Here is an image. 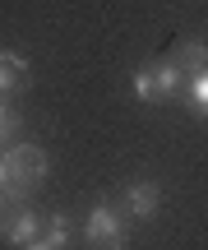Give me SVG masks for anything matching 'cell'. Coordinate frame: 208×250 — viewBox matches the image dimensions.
<instances>
[{
    "label": "cell",
    "mask_w": 208,
    "mask_h": 250,
    "mask_svg": "<svg viewBox=\"0 0 208 250\" xmlns=\"http://www.w3.org/2000/svg\"><path fill=\"white\" fill-rule=\"evenodd\" d=\"M42 223H46V218H37L33 208H23V213H14L5 227H0V236H5V246H37Z\"/></svg>",
    "instance_id": "obj_3"
},
{
    "label": "cell",
    "mask_w": 208,
    "mask_h": 250,
    "mask_svg": "<svg viewBox=\"0 0 208 250\" xmlns=\"http://www.w3.org/2000/svg\"><path fill=\"white\" fill-rule=\"evenodd\" d=\"M134 98H139V102H162V98H157L153 70H139V74H134Z\"/></svg>",
    "instance_id": "obj_10"
},
{
    "label": "cell",
    "mask_w": 208,
    "mask_h": 250,
    "mask_svg": "<svg viewBox=\"0 0 208 250\" xmlns=\"http://www.w3.org/2000/svg\"><path fill=\"white\" fill-rule=\"evenodd\" d=\"M0 158H5V171H9V199L37 190V186L46 181V171H51L46 148H37V144H14V148L0 153Z\"/></svg>",
    "instance_id": "obj_1"
},
{
    "label": "cell",
    "mask_w": 208,
    "mask_h": 250,
    "mask_svg": "<svg viewBox=\"0 0 208 250\" xmlns=\"http://www.w3.org/2000/svg\"><path fill=\"white\" fill-rule=\"evenodd\" d=\"M185 98H190L194 116H208V70H199V74L185 79Z\"/></svg>",
    "instance_id": "obj_9"
},
{
    "label": "cell",
    "mask_w": 208,
    "mask_h": 250,
    "mask_svg": "<svg viewBox=\"0 0 208 250\" xmlns=\"http://www.w3.org/2000/svg\"><path fill=\"white\" fill-rule=\"evenodd\" d=\"M14 130H19V111L0 102V144H9V139H14Z\"/></svg>",
    "instance_id": "obj_11"
},
{
    "label": "cell",
    "mask_w": 208,
    "mask_h": 250,
    "mask_svg": "<svg viewBox=\"0 0 208 250\" xmlns=\"http://www.w3.org/2000/svg\"><path fill=\"white\" fill-rule=\"evenodd\" d=\"M83 241L88 246H125V223H120V213L111 204H97L88 208V218H83Z\"/></svg>",
    "instance_id": "obj_2"
},
{
    "label": "cell",
    "mask_w": 208,
    "mask_h": 250,
    "mask_svg": "<svg viewBox=\"0 0 208 250\" xmlns=\"http://www.w3.org/2000/svg\"><path fill=\"white\" fill-rule=\"evenodd\" d=\"M5 199H9V195H5V190H0V208H5Z\"/></svg>",
    "instance_id": "obj_12"
},
{
    "label": "cell",
    "mask_w": 208,
    "mask_h": 250,
    "mask_svg": "<svg viewBox=\"0 0 208 250\" xmlns=\"http://www.w3.org/2000/svg\"><path fill=\"white\" fill-rule=\"evenodd\" d=\"M23 79H28V61H23L19 51H0V98L14 93Z\"/></svg>",
    "instance_id": "obj_5"
},
{
    "label": "cell",
    "mask_w": 208,
    "mask_h": 250,
    "mask_svg": "<svg viewBox=\"0 0 208 250\" xmlns=\"http://www.w3.org/2000/svg\"><path fill=\"white\" fill-rule=\"evenodd\" d=\"M60 246H70V223H65L60 213H51L42 223V236H37L33 250H60Z\"/></svg>",
    "instance_id": "obj_7"
},
{
    "label": "cell",
    "mask_w": 208,
    "mask_h": 250,
    "mask_svg": "<svg viewBox=\"0 0 208 250\" xmlns=\"http://www.w3.org/2000/svg\"><path fill=\"white\" fill-rule=\"evenodd\" d=\"M171 61L181 65V70H185V79H190V74L208 70V46L199 42V37H190V42H181V46H176V56H171Z\"/></svg>",
    "instance_id": "obj_6"
},
{
    "label": "cell",
    "mask_w": 208,
    "mask_h": 250,
    "mask_svg": "<svg viewBox=\"0 0 208 250\" xmlns=\"http://www.w3.org/2000/svg\"><path fill=\"white\" fill-rule=\"evenodd\" d=\"M157 199H162V190H157L153 181H134V186L125 190V213L153 218V213H157Z\"/></svg>",
    "instance_id": "obj_4"
},
{
    "label": "cell",
    "mask_w": 208,
    "mask_h": 250,
    "mask_svg": "<svg viewBox=\"0 0 208 250\" xmlns=\"http://www.w3.org/2000/svg\"><path fill=\"white\" fill-rule=\"evenodd\" d=\"M153 79H157V98H176L185 83V70L176 61H162V65H153Z\"/></svg>",
    "instance_id": "obj_8"
}]
</instances>
